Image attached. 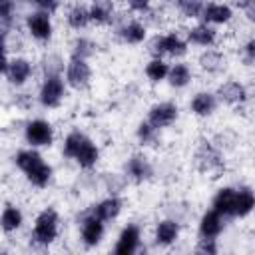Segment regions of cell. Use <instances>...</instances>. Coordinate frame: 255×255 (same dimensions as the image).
<instances>
[{
    "mask_svg": "<svg viewBox=\"0 0 255 255\" xmlns=\"http://www.w3.org/2000/svg\"><path fill=\"white\" fill-rule=\"evenodd\" d=\"M86 137H88V135H86L84 131H80V129L68 131L66 137H64V141H62V155H64L66 159H74L76 153H78V149H80L82 143L86 141Z\"/></svg>",
    "mask_w": 255,
    "mask_h": 255,
    "instance_id": "e575fe53",
    "label": "cell"
},
{
    "mask_svg": "<svg viewBox=\"0 0 255 255\" xmlns=\"http://www.w3.org/2000/svg\"><path fill=\"white\" fill-rule=\"evenodd\" d=\"M137 18H139L147 28H153V30H159V28L167 22L165 10H163V8H155V6L147 8V10H145V12H141Z\"/></svg>",
    "mask_w": 255,
    "mask_h": 255,
    "instance_id": "74e56055",
    "label": "cell"
},
{
    "mask_svg": "<svg viewBox=\"0 0 255 255\" xmlns=\"http://www.w3.org/2000/svg\"><path fill=\"white\" fill-rule=\"evenodd\" d=\"M159 2H161V4H173L175 0H159Z\"/></svg>",
    "mask_w": 255,
    "mask_h": 255,
    "instance_id": "7dc6e473",
    "label": "cell"
},
{
    "mask_svg": "<svg viewBox=\"0 0 255 255\" xmlns=\"http://www.w3.org/2000/svg\"><path fill=\"white\" fill-rule=\"evenodd\" d=\"M118 8L114 0H92L90 2V18L94 26H112L116 20Z\"/></svg>",
    "mask_w": 255,
    "mask_h": 255,
    "instance_id": "44dd1931",
    "label": "cell"
},
{
    "mask_svg": "<svg viewBox=\"0 0 255 255\" xmlns=\"http://www.w3.org/2000/svg\"><path fill=\"white\" fill-rule=\"evenodd\" d=\"M185 38L189 42V46H199V48H213L217 44L219 32L215 26L207 24V22H197L193 26H189L185 30Z\"/></svg>",
    "mask_w": 255,
    "mask_h": 255,
    "instance_id": "9a60e30c",
    "label": "cell"
},
{
    "mask_svg": "<svg viewBox=\"0 0 255 255\" xmlns=\"http://www.w3.org/2000/svg\"><path fill=\"white\" fill-rule=\"evenodd\" d=\"M122 209H124V201L120 195H108L104 199H100L96 205H92V211L106 223L110 221H116L120 215H122Z\"/></svg>",
    "mask_w": 255,
    "mask_h": 255,
    "instance_id": "cb8c5ba5",
    "label": "cell"
},
{
    "mask_svg": "<svg viewBox=\"0 0 255 255\" xmlns=\"http://www.w3.org/2000/svg\"><path fill=\"white\" fill-rule=\"evenodd\" d=\"M128 183L129 179L126 177V173H104L102 177V187L106 189L108 195H122Z\"/></svg>",
    "mask_w": 255,
    "mask_h": 255,
    "instance_id": "8d00e7d4",
    "label": "cell"
},
{
    "mask_svg": "<svg viewBox=\"0 0 255 255\" xmlns=\"http://www.w3.org/2000/svg\"><path fill=\"white\" fill-rule=\"evenodd\" d=\"M34 104V96L32 94H26V92H16L14 94V106L20 108V110H30Z\"/></svg>",
    "mask_w": 255,
    "mask_h": 255,
    "instance_id": "f6af8a7d",
    "label": "cell"
},
{
    "mask_svg": "<svg viewBox=\"0 0 255 255\" xmlns=\"http://www.w3.org/2000/svg\"><path fill=\"white\" fill-rule=\"evenodd\" d=\"M66 24L68 28L80 32V30H86L90 24H92V18H90V6L82 4V2H74L72 6H68L66 10Z\"/></svg>",
    "mask_w": 255,
    "mask_h": 255,
    "instance_id": "4316f807",
    "label": "cell"
},
{
    "mask_svg": "<svg viewBox=\"0 0 255 255\" xmlns=\"http://www.w3.org/2000/svg\"><path fill=\"white\" fill-rule=\"evenodd\" d=\"M66 92H68V84H66L64 76H48V78H42L36 100L42 108L56 110V108L62 106V102L66 98Z\"/></svg>",
    "mask_w": 255,
    "mask_h": 255,
    "instance_id": "8992f818",
    "label": "cell"
},
{
    "mask_svg": "<svg viewBox=\"0 0 255 255\" xmlns=\"http://www.w3.org/2000/svg\"><path fill=\"white\" fill-rule=\"evenodd\" d=\"M78 229H80V241L84 243V247L92 249V247H98L104 241L106 221H102L90 207V209H86L78 215Z\"/></svg>",
    "mask_w": 255,
    "mask_h": 255,
    "instance_id": "52a82bcc",
    "label": "cell"
},
{
    "mask_svg": "<svg viewBox=\"0 0 255 255\" xmlns=\"http://www.w3.org/2000/svg\"><path fill=\"white\" fill-rule=\"evenodd\" d=\"M241 62L245 66H253L255 64V36L247 38L241 46Z\"/></svg>",
    "mask_w": 255,
    "mask_h": 255,
    "instance_id": "b9f144b4",
    "label": "cell"
},
{
    "mask_svg": "<svg viewBox=\"0 0 255 255\" xmlns=\"http://www.w3.org/2000/svg\"><path fill=\"white\" fill-rule=\"evenodd\" d=\"M211 141L225 153V151H231V149H235V145L239 143V139H237V133L233 131V129H223V131H217L213 137H211Z\"/></svg>",
    "mask_w": 255,
    "mask_h": 255,
    "instance_id": "f35d334b",
    "label": "cell"
},
{
    "mask_svg": "<svg viewBox=\"0 0 255 255\" xmlns=\"http://www.w3.org/2000/svg\"><path fill=\"white\" fill-rule=\"evenodd\" d=\"M126 6H128L129 12L141 14V12H145L147 8L153 6V0H126Z\"/></svg>",
    "mask_w": 255,
    "mask_h": 255,
    "instance_id": "bcb514c9",
    "label": "cell"
},
{
    "mask_svg": "<svg viewBox=\"0 0 255 255\" xmlns=\"http://www.w3.org/2000/svg\"><path fill=\"white\" fill-rule=\"evenodd\" d=\"M177 12L187 18V20H201V14H203V8L207 4V0H175L173 2Z\"/></svg>",
    "mask_w": 255,
    "mask_h": 255,
    "instance_id": "d590c367",
    "label": "cell"
},
{
    "mask_svg": "<svg viewBox=\"0 0 255 255\" xmlns=\"http://www.w3.org/2000/svg\"><path fill=\"white\" fill-rule=\"evenodd\" d=\"M169 66L165 62V58H149L147 64L143 66V74L145 78L151 82V84H161L167 80V74H169Z\"/></svg>",
    "mask_w": 255,
    "mask_h": 255,
    "instance_id": "d6a6232c",
    "label": "cell"
},
{
    "mask_svg": "<svg viewBox=\"0 0 255 255\" xmlns=\"http://www.w3.org/2000/svg\"><path fill=\"white\" fill-rule=\"evenodd\" d=\"M100 155H102V151H100L98 143H96L92 137H86V141L82 143V147L78 149V153H76V157H74L72 161H74L80 169L90 171V169H94V167L98 165Z\"/></svg>",
    "mask_w": 255,
    "mask_h": 255,
    "instance_id": "603a6c76",
    "label": "cell"
},
{
    "mask_svg": "<svg viewBox=\"0 0 255 255\" xmlns=\"http://www.w3.org/2000/svg\"><path fill=\"white\" fill-rule=\"evenodd\" d=\"M60 235V213L54 207H44L36 213L32 229H30V243L36 247H50Z\"/></svg>",
    "mask_w": 255,
    "mask_h": 255,
    "instance_id": "3957f363",
    "label": "cell"
},
{
    "mask_svg": "<svg viewBox=\"0 0 255 255\" xmlns=\"http://www.w3.org/2000/svg\"><path fill=\"white\" fill-rule=\"evenodd\" d=\"M2 76L6 84H10L12 88H24L34 76V64L26 56H20V54L4 56Z\"/></svg>",
    "mask_w": 255,
    "mask_h": 255,
    "instance_id": "5b68a950",
    "label": "cell"
},
{
    "mask_svg": "<svg viewBox=\"0 0 255 255\" xmlns=\"http://www.w3.org/2000/svg\"><path fill=\"white\" fill-rule=\"evenodd\" d=\"M161 36H163V52H165V56L179 60L189 52V42H187L185 34L181 36L179 32H167V34H161Z\"/></svg>",
    "mask_w": 255,
    "mask_h": 255,
    "instance_id": "f1b7e54d",
    "label": "cell"
},
{
    "mask_svg": "<svg viewBox=\"0 0 255 255\" xmlns=\"http://www.w3.org/2000/svg\"><path fill=\"white\" fill-rule=\"evenodd\" d=\"M12 163L24 173L26 181L36 187V189H44L52 183L54 177V167L42 157V153L38 151V147H22L12 155Z\"/></svg>",
    "mask_w": 255,
    "mask_h": 255,
    "instance_id": "6da1fadb",
    "label": "cell"
},
{
    "mask_svg": "<svg viewBox=\"0 0 255 255\" xmlns=\"http://www.w3.org/2000/svg\"><path fill=\"white\" fill-rule=\"evenodd\" d=\"M225 229V217L221 213H217L215 209H207L201 213L199 221H197V235L199 237H213L217 239Z\"/></svg>",
    "mask_w": 255,
    "mask_h": 255,
    "instance_id": "ffe728a7",
    "label": "cell"
},
{
    "mask_svg": "<svg viewBox=\"0 0 255 255\" xmlns=\"http://www.w3.org/2000/svg\"><path fill=\"white\" fill-rule=\"evenodd\" d=\"M22 135H24L26 145H30V147H50L54 143L56 129L48 120L32 118V120L24 122Z\"/></svg>",
    "mask_w": 255,
    "mask_h": 255,
    "instance_id": "ba28073f",
    "label": "cell"
},
{
    "mask_svg": "<svg viewBox=\"0 0 255 255\" xmlns=\"http://www.w3.org/2000/svg\"><path fill=\"white\" fill-rule=\"evenodd\" d=\"M124 173L126 177L131 181V183H143V181H149L155 173L153 169V163L151 159L143 153V151H135L131 153L126 163H124Z\"/></svg>",
    "mask_w": 255,
    "mask_h": 255,
    "instance_id": "8fae6325",
    "label": "cell"
},
{
    "mask_svg": "<svg viewBox=\"0 0 255 255\" xmlns=\"http://www.w3.org/2000/svg\"><path fill=\"white\" fill-rule=\"evenodd\" d=\"M145 52L149 54V58H165L163 52V36L161 34H153L151 38L145 40Z\"/></svg>",
    "mask_w": 255,
    "mask_h": 255,
    "instance_id": "ab89813d",
    "label": "cell"
},
{
    "mask_svg": "<svg viewBox=\"0 0 255 255\" xmlns=\"http://www.w3.org/2000/svg\"><path fill=\"white\" fill-rule=\"evenodd\" d=\"M171 88L175 90H183L187 88L191 82H193V70L187 62H175L169 66V74H167V80H165Z\"/></svg>",
    "mask_w": 255,
    "mask_h": 255,
    "instance_id": "83f0119b",
    "label": "cell"
},
{
    "mask_svg": "<svg viewBox=\"0 0 255 255\" xmlns=\"http://www.w3.org/2000/svg\"><path fill=\"white\" fill-rule=\"evenodd\" d=\"M66 64L68 62H64V58L58 52H46L40 58V62H38V70H40L42 78H48V76H64Z\"/></svg>",
    "mask_w": 255,
    "mask_h": 255,
    "instance_id": "f546056e",
    "label": "cell"
},
{
    "mask_svg": "<svg viewBox=\"0 0 255 255\" xmlns=\"http://www.w3.org/2000/svg\"><path fill=\"white\" fill-rule=\"evenodd\" d=\"M197 66L209 76H221L227 70V56L215 48H205L197 56Z\"/></svg>",
    "mask_w": 255,
    "mask_h": 255,
    "instance_id": "ac0fdd59",
    "label": "cell"
},
{
    "mask_svg": "<svg viewBox=\"0 0 255 255\" xmlns=\"http://www.w3.org/2000/svg\"><path fill=\"white\" fill-rule=\"evenodd\" d=\"M233 6L243 12L247 22L255 24V0H233Z\"/></svg>",
    "mask_w": 255,
    "mask_h": 255,
    "instance_id": "7bdbcfd3",
    "label": "cell"
},
{
    "mask_svg": "<svg viewBox=\"0 0 255 255\" xmlns=\"http://www.w3.org/2000/svg\"><path fill=\"white\" fill-rule=\"evenodd\" d=\"M112 30H114V36L122 44H128V46H139V44H143L147 40V32H149V28L139 18H131L129 14H124V12H118L116 14V20L112 24Z\"/></svg>",
    "mask_w": 255,
    "mask_h": 255,
    "instance_id": "277c9868",
    "label": "cell"
},
{
    "mask_svg": "<svg viewBox=\"0 0 255 255\" xmlns=\"http://www.w3.org/2000/svg\"><path fill=\"white\" fill-rule=\"evenodd\" d=\"M18 2H22V4H26V2H28V0H18Z\"/></svg>",
    "mask_w": 255,
    "mask_h": 255,
    "instance_id": "c3c4849f",
    "label": "cell"
},
{
    "mask_svg": "<svg viewBox=\"0 0 255 255\" xmlns=\"http://www.w3.org/2000/svg\"><path fill=\"white\" fill-rule=\"evenodd\" d=\"M191 163H193L195 171H199L203 175L217 177L225 169V153L211 139H199L193 149Z\"/></svg>",
    "mask_w": 255,
    "mask_h": 255,
    "instance_id": "7a4b0ae2",
    "label": "cell"
},
{
    "mask_svg": "<svg viewBox=\"0 0 255 255\" xmlns=\"http://www.w3.org/2000/svg\"><path fill=\"white\" fill-rule=\"evenodd\" d=\"M64 80L68 84L70 90L82 92L92 84V66L90 60H82V58H70L66 64V72H64Z\"/></svg>",
    "mask_w": 255,
    "mask_h": 255,
    "instance_id": "30bf717a",
    "label": "cell"
},
{
    "mask_svg": "<svg viewBox=\"0 0 255 255\" xmlns=\"http://www.w3.org/2000/svg\"><path fill=\"white\" fill-rule=\"evenodd\" d=\"M16 8L18 0H0V32L2 36L16 30Z\"/></svg>",
    "mask_w": 255,
    "mask_h": 255,
    "instance_id": "836d02e7",
    "label": "cell"
},
{
    "mask_svg": "<svg viewBox=\"0 0 255 255\" xmlns=\"http://www.w3.org/2000/svg\"><path fill=\"white\" fill-rule=\"evenodd\" d=\"M255 211V189L249 185H235V209L233 219L249 217Z\"/></svg>",
    "mask_w": 255,
    "mask_h": 255,
    "instance_id": "7402d4cb",
    "label": "cell"
},
{
    "mask_svg": "<svg viewBox=\"0 0 255 255\" xmlns=\"http://www.w3.org/2000/svg\"><path fill=\"white\" fill-rule=\"evenodd\" d=\"M235 12H233V6L227 4V2H207L205 8H203V14H201V20L211 24V26H227L231 20H233Z\"/></svg>",
    "mask_w": 255,
    "mask_h": 255,
    "instance_id": "d6986e66",
    "label": "cell"
},
{
    "mask_svg": "<svg viewBox=\"0 0 255 255\" xmlns=\"http://www.w3.org/2000/svg\"><path fill=\"white\" fill-rule=\"evenodd\" d=\"M217 106H219L217 94L211 92V90H199L189 100V112L195 118H209V116H213Z\"/></svg>",
    "mask_w": 255,
    "mask_h": 255,
    "instance_id": "e0dca14e",
    "label": "cell"
},
{
    "mask_svg": "<svg viewBox=\"0 0 255 255\" xmlns=\"http://www.w3.org/2000/svg\"><path fill=\"white\" fill-rule=\"evenodd\" d=\"M24 28H26V32L32 40H36L40 44H46L54 36L52 14L44 12V10H32L24 16Z\"/></svg>",
    "mask_w": 255,
    "mask_h": 255,
    "instance_id": "9c48e42d",
    "label": "cell"
},
{
    "mask_svg": "<svg viewBox=\"0 0 255 255\" xmlns=\"http://www.w3.org/2000/svg\"><path fill=\"white\" fill-rule=\"evenodd\" d=\"M193 251L199 253V255H217L219 253L217 239H213V237H199L195 247H193Z\"/></svg>",
    "mask_w": 255,
    "mask_h": 255,
    "instance_id": "60d3db41",
    "label": "cell"
},
{
    "mask_svg": "<svg viewBox=\"0 0 255 255\" xmlns=\"http://www.w3.org/2000/svg\"><path fill=\"white\" fill-rule=\"evenodd\" d=\"M96 52H98V44L92 40V38H88V36H76V38H72V42H70V58H82V60H90V58H94L96 56Z\"/></svg>",
    "mask_w": 255,
    "mask_h": 255,
    "instance_id": "1f68e13d",
    "label": "cell"
},
{
    "mask_svg": "<svg viewBox=\"0 0 255 255\" xmlns=\"http://www.w3.org/2000/svg\"><path fill=\"white\" fill-rule=\"evenodd\" d=\"M135 139L141 147H157L161 141V129L155 128L151 122L141 120L135 128Z\"/></svg>",
    "mask_w": 255,
    "mask_h": 255,
    "instance_id": "4dcf8cb0",
    "label": "cell"
},
{
    "mask_svg": "<svg viewBox=\"0 0 255 255\" xmlns=\"http://www.w3.org/2000/svg\"><path fill=\"white\" fill-rule=\"evenodd\" d=\"M211 209H215L217 213H221L225 219L233 217V209H235V185H223L215 191L213 199H211Z\"/></svg>",
    "mask_w": 255,
    "mask_h": 255,
    "instance_id": "d4e9b609",
    "label": "cell"
},
{
    "mask_svg": "<svg viewBox=\"0 0 255 255\" xmlns=\"http://www.w3.org/2000/svg\"><path fill=\"white\" fill-rule=\"evenodd\" d=\"M217 94V100L219 104H225V106H231V108H241L243 104H247L249 100V90L243 82L239 80H227V82H221L215 90Z\"/></svg>",
    "mask_w": 255,
    "mask_h": 255,
    "instance_id": "7c38bea8",
    "label": "cell"
},
{
    "mask_svg": "<svg viewBox=\"0 0 255 255\" xmlns=\"http://www.w3.org/2000/svg\"><path fill=\"white\" fill-rule=\"evenodd\" d=\"M141 251V227L137 223H128L118 233L114 253L116 255H133Z\"/></svg>",
    "mask_w": 255,
    "mask_h": 255,
    "instance_id": "4fadbf2b",
    "label": "cell"
},
{
    "mask_svg": "<svg viewBox=\"0 0 255 255\" xmlns=\"http://www.w3.org/2000/svg\"><path fill=\"white\" fill-rule=\"evenodd\" d=\"M26 4H32L36 10H44V12H50V14H54V12L60 8L62 0H28Z\"/></svg>",
    "mask_w": 255,
    "mask_h": 255,
    "instance_id": "ee69618b",
    "label": "cell"
},
{
    "mask_svg": "<svg viewBox=\"0 0 255 255\" xmlns=\"http://www.w3.org/2000/svg\"><path fill=\"white\" fill-rule=\"evenodd\" d=\"M181 235V223L173 217H163L153 227V243L159 247H171Z\"/></svg>",
    "mask_w": 255,
    "mask_h": 255,
    "instance_id": "2e32d148",
    "label": "cell"
},
{
    "mask_svg": "<svg viewBox=\"0 0 255 255\" xmlns=\"http://www.w3.org/2000/svg\"><path fill=\"white\" fill-rule=\"evenodd\" d=\"M177 118H179V108H177V104L165 100V102H155V104H151L149 110H147V118H145V120L151 122L155 128L165 129V128L173 126V124L177 122Z\"/></svg>",
    "mask_w": 255,
    "mask_h": 255,
    "instance_id": "5bb4252c",
    "label": "cell"
},
{
    "mask_svg": "<svg viewBox=\"0 0 255 255\" xmlns=\"http://www.w3.org/2000/svg\"><path fill=\"white\" fill-rule=\"evenodd\" d=\"M24 225V211L16 205V203H6L2 207V215H0V227L4 235H12L16 231H20Z\"/></svg>",
    "mask_w": 255,
    "mask_h": 255,
    "instance_id": "484cf974",
    "label": "cell"
}]
</instances>
